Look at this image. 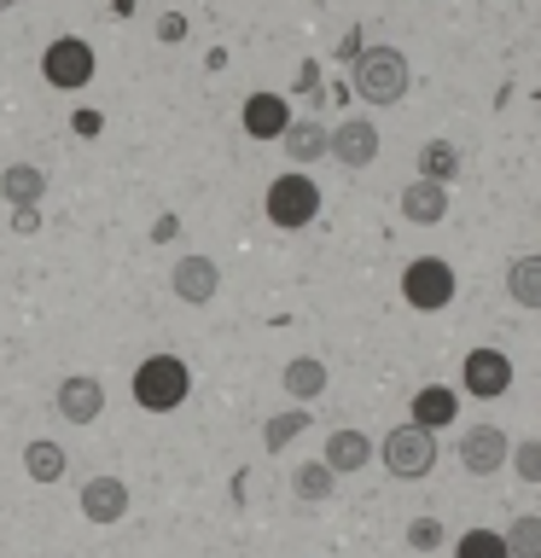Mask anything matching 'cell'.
<instances>
[{
    "instance_id": "cell-29",
    "label": "cell",
    "mask_w": 541,
    "mask_h": 558,
    "mask_svg": "<svg viewBox=\"0 0 541 558\" xmlns=\"http://www.w3.org/2000/svg\"><path fill=\"white\" fill-rule=\"evenodd\" d=\"M181 35H187V17H181V12H164V17H157V41H181Z\"/></svg>"
},
{
    "instance_id": "cell-30",
    "label": "cell",
    "mask_w": 541,
    "mask_h": 558,
    "mask_svg": "<svg viewBox=\"0 0 541 558\" xmlns=\"http://www.w3.org/2000/svg\"><path fill=\"white\" fill-rule=\"evenodd\" d=\"M12 227H17V233H35V227H41V216H35V209H17Z\"/></svg>"
},
{
    "instance_id": "cell-21",
    "label": "cell",
    "mask_w": 541,
    "mask_h": 558,
    "mask_svg": "<svg viewBox=\"0 0 541 558\" xmlns=\"http://www.w3.org/2000/svg\"><path fill=\"white\" fill-rule=\"evenodd\" d=\"M506 296H513L518 308H541V256L506 262Z\"/></svg>"
},
{
    "instance_id": "cell-9",
    "label": "cell",
    "mask_w": 541,
    "mask_h": 558,
    "mask_svg": "<svg viewBox=\"0 0 541 558\" xmlns=\"http://www.w3.org/2000/svg\"><path fill=\"white\" fill-rule=\"evenodd\" d=\"M326 157L332 163H344V169H366L378 157V129H373V117H344L338 129L326 134Z\"/></svg>"
},
{
    "instance_id": "cell-26",
    "label": "cell",
    "mask_w": 541,
    "mask_h": 558,
    "mask_svg": "<svg viewBox=\"0 0 541 558\" xmlns=\"http://www.w3.org/2000/svg\"><path fill=\"white\" fill-rule=\"evenodd\" d=\"M454 558H513V553H506L501 530H466L454 541Z\"/></svg>"
},
{
    "instance_id": "cell-10",
    "label": "cell",
    "mask_w": 541,
    "mask_h": 558,
    "mask_svg": "<svg viewBox=\"0 0 541 558\" xmlns=\"http://www.w3.org/2000/svg\"><path fill=\"white\" fill-rule=\"evenodd\" d=\"M129 483L122 477H111V471H99V477H87L82 483V495H76V506H82V518L87 523H122L129 518Z\"/></svg>"
},
{
    "instance_id": "cell-20",
    "label": "cell",
    "mask_w": 541,
    "mask_h": 558,
    "mask_svg": "<svg viewBox=\"0 0 541 558\" xmlns=\"http://www.w3.org/2000/svg\"><path fill=\"white\" fill-rule=\"evenodd\" d=\"M24 471H29V483H64L70 453L59 442H47V436H35V442H24Z\"/></svg>"
},
{
    "instance_id": "cell-25",
    "label": "cell",
    "mask_w": 541,
    "mask_h": 558,
    "mask_svg": "<svg viewBox=\"0 0 541 558\" xmlns=\"http://www.w3.org/2000/svg\"><path fill=\"white\" fill-rule=\"evenodd\" d=\"M303 430H309V413H303V408H286V413H274L268 425H262V448L279 453V448H291Z\"/></svg>"
},
{
    "instance_id": "cell-7",
    "label": "cell",
    "mask_w": 541,
    "mask_h": 558,
    "mask_svg": "<svg viewBox=\"0 0 541 558\" xmlns=\"http://www.w3.org/2000/svg\"><path fill=\"white\" fill-rule=\"evenodd\" d=\"M460 384H466V396H478V401H501L506 390H513V355H501V349H466V361H460Z\"/></svg>"
},
{
    "instance_id": "cell-4",
    "label": "cell",
    "mask_w": 541,
    "mask_h": 558,
    "mask_svg": "<svg viewBox=\"0 0 541 558\" xmlns=\"http://www.w3.org/2000/svg\"><path fill=\"white\" fill-rule=\"evenodd\" d=\"M262 209H268V221H274V227L297 233V227H309L314 216H321V186H314L303 169L274 174V181H268V198H262Z\"/></svg>"
},
{
    "instance_id": "cell-22",
    "label": "cell",
    "mask_w": 541,
    "mask_h": 558,
    "mask_svg": "<svg viewBox=\"0 0 541 558\" xmlns=\"http://www.w3.org/2000/svg\"><path fill=\"white\" fill-rule=\"evenodd\" d=\"M332 488H338V477H332L321 460H303V465L291 471V495H297V500H309V506L332 500Z\"/></svg>"
},
{
    "instance_id": "cell-6",
    "label": "cell",
    "mask_w": 541,
    "mask_h": 558,
    "mask_svg": "<svg viewBox=\"0 0 541 558\" xmlns=\"http://www.w3.org/2000/svg\"><path fill=\"white\" fill-rule=\"evenodd\" d=\"M94 47L82 41V35H59V41H47L41 52V76L47 87H59V94H82L87 82H94Z\"/></svg>"
},
{
    "instance_id": "cell-15",
    "label": "cell",
    "mask_w": 541,
    "mask_h": 558,
    "mask_svg": "<svg viewBox=\"0 0 541 558\" xmlns=\"http://www.w3.org/2000/svg\"><path fill=\"white\" fill-rule=\"evenodd\" d=\"M366 460H373V436H361V430H332L326 436V453H321V465L332 471V477H349V471H366Z\"/></svg>"
},
{
    "instance_id": "cell-17",
    "label": "cell",
    "mask_w": 541,
    "mask_h": 558,
    "mask_svg": "<svg viewBox=\"0 0 541 558\" xmlns=\"http://www.w3.org/2000/svg\"><path fill=\"white\" fill-rule=\"evenodd\" d=\"M401 216H408L413 227H436L448 216V186L436 181H408L401 186Z\"/></svg>"
},
{
    "instance_id": "cell-18",
    "label": "cell",
    "mask_w": 541,
    "mask_h": 558,
    "mask_svg": "<svg viewBox=\"0 0 541 558\" xmlns=\"http://www.w3.org/2000/svg\"><path fill=\"white\" fill-rule=\"evenodd\" d=\"M279 384H286V396H291V401H314V396H326V361L297 355V361L279 366Z\"/></svg>"
},
{
    "instance_id": "cell-19",
    "label": "cell",
    "mask_w": 541,
    "mask_h": 558,
    "mask_svg": "<svg viewBox=\"0 0 541 558\" xmlns=\"http://www.w3.org/2000/svg\"><path fill=\"white\" fill-rule=\"evenodd\" d=\"M279 146H286L291 163H314V157H326V122H314V117H291V129L279 134Z\"/></svg>"
},
{
    "instance_id": "cell-1",
    "label": "cell",
    "mask_w": 541,
    "mask_h": 558,
    "mask_svg": "<svg viewBox=\"0 0 541 558\" xmlns=\"http://www.w3.org/2000/svg\"><path fill=\"white\" fill-rule=\"evenodd\" d=\"M408 82H413V70L401 59V47H361L356 70H349V94L373 99V105H401L408 99Z\"/></svg>"
},
{
    "instance_id": "cell-8",
    "label": "cell",
    "mask_w": 541,
    "mask_h": 558,
    "mask_svg": "<svg viewBox=\"0 0 541 558\" xmlns=\"http://www.w3.org/2000/svg\"><path fill=\"white\" fill-rule=\"evenodd\" d=\"M506 460H513V436H506L501 425H466V436H460L466 477H495Z\"/></svg>"
},
{
    "instance_id": "cell-24",
    "label": "cell",
    "mask_w": 541,
    "mask_h": 558,
    "mask_svg": "<svg viewBox=\"0 0 541 558\" xmlns=\"http://www.w3.org/2000/svg\"><path fill=\"white\" fill-rule=\"evenodd\" d=\"M501 541H506V553H513V558H541V512H518L501 530Z\"/></svg>"
},
{
    "instance_id": "cell-13",
    "label": "cell",
    "mask_w": 541,
    "mask_h": 558,
    "mask_svg": "<svg viewBox=\"0 0 541 558\" xmlns=\"http://www.w3.org/2000/svg\"><path fill=\"white\" fill-rule=\"evenodd\" d=\"M239 129L251 134V140H279V134L291 129L286 94H268V87H262V94H251V99H244V111H239Z\"/></svg>"
},
{
    "instance_id": "cell-23",
    "label": "cell",
    "mask_w": 541,
    "mask_h": 558,
    "mask_svg": "<svg viewBox=\"0 0 541 558\" xmlns=\"http://www.w3.org/2000/svg\"><path fill=\"white\" fill-rule=\"evenodd\" d=\"M454 174H460V151H454L448 140H431V146H419V181L448 186Z\"/></svg>"
},
{
    "instance_id": "cell-3",
    "label": "cell",
    "mask_w": 541,
    "mask_h": 558,
    "mask_svg": "<svg viewBox=\"0 0 541 558\" xmlns=\"http://www.w3.org/2000/svg\"><path fill=\"white\" fill-rule=\"evenodd\" d=\"M436 436L431 430H419V425H396V430H384V442H378V460L390 477L401 483H419V477H431L436 471Z\"/></svg>"
},
{
    "instance_id": "cell-5",
    "label": "cell",
    "mask_w": 541,
    "mask_h": 558,
    "mask_svg": "<svg viewBox=\"0 0 541 558\" xmlns=\"http://www.w3.org/2000/svg\"><path fill=\"white\" fill-rule=\"evenodd\" d=\"M401 303L419 308V314H436L454 303V268L443 256H413L401 268Z\"/></svg>"
},
{
    "instance_id": "cell-32",
    "label": "cell",
    "mask_w": 541,
    "mask_h": 558,
    "mask_svg": "<svg viewBox=\"0 0 541 558\" xmlns=\"http://www.w3.org/2000/svg\"><path fill=\"white\" fill-rule=\"evenodd\" d=\"M12 7H17V0H0V12H12Z\"/></svg>"
},
{
    "instance_id": "cell-14",
    "label": "cell",
    "mask_w": 541,
    "mask_h": 558,
    "mask_svg": "<svg viewBox=\"0 0 541 558\" xmlns=\"http://www.w3.org/2000/svg\"><path fill=\"white\" fill-rule=\"evenodd\" d=\"M460 418V390H448V384H425V390L413 396V408H408V425H419V430H443V425H454Z\"/></svg>"
},
{
    "instance_id": "cell-12",
    "label": "cell",
    "mask_w": 541,
    "mask_h": 558,
    "mask_svg": "<svg viewBox=\"0 0 541 558\" xmlns=\"http://www.w3.org/2000/svg\"><path fill=\"white\" fill-rule=\"evenodd\" d=\"M52 408H59L70 425H94V418L105 413V384H99L94 373H70V378H59Z\"/></svg>"
},
{
    "instance_id": "cell-2",
    "label": "cell",
    "mask_w": 541,
    "mask_h": 558,
    "mask_svg": "<svg viewBox=\"0 0 541 558\" xmlns=\"http://www.w3.org/2000/svg\"><path fill=\"white\" fill-rule=\"evenodd\" d=\"M129 390L146 413H175V408H187V396H192V366L181 355H146L134 366Z\"/></svg>"
},
{
    "instance_id": "cell-11",
    "label": "cell",
    "mask_w": 541,
    "mask_h": 558,
    "mask_svg": "<svg viewBox=\"0 0 541 558\" xmlns=\"http://www.w3.org/2000/svg\"><path fill=\"white\" fill-rule=\"evenodd\" d=\"M169 291L181 296V303L204 308V303H216V291H221V268H216L209 256L192 251V256H181V262L169 268Z\"/></svg>"
},
{
    "instance_id": "cell-16",
    "label": "cell",
    "mask_w": 541,
    "mask_h": 558,
    "mask_svg": "<svg viewBox=\"0 0 541 558\" xmlns=\"http://www.w3.org/2000/svg\"><path fill=\"white\" fill-rule=\"evenodd\" d=\"M0 198H7L12 209H35L47 198V169L35 163H7L0 169Z\"/></svg>"
},
{
    "instance_id": "cell-27",
    "label": "cell",
    "mask_w": 541,
    "mask_h": 558,
    "mask_svg": "<svg viewBox=\"0 0 541 558\" xmlns=\"http://www.w3.org/2000/svg\"><path fill=\"white\" fill-rule=\"evenodd\" d=\"M513 471L524 483H541V436H524V442H513Z\"/></svg>"
},
{
    "instance_id": "cell-28",
    "label": "cell",
    "mask_w": 541,
    "mask_h": 558,
    "mask_svg": "<svg viewBox=\"0 0 541 558\" xmlns=\"http://www.w3.org/2000/svg\"><path fill=\"white\" fill-rule=\"evenodd\" d=\"M408 547L413 553H436V547H443V523H436V518H413L408 523Z\"/></svg>"
},
{
    "instance_id": "cell-31",
    "label": "cell",
    "mask_w": 541,
    "mask_h": 558,
    "mask_svg": "<svg viewBox=\"0 0 541 558\" xmlns=\"http://www.w3.org/2000/svg\"><path fill=\"white\" fill-rule=\"evenodd\" d=\"M111 12H122V17H129V12H134V0H111Z\"/></svg>"
}]
</instances>
